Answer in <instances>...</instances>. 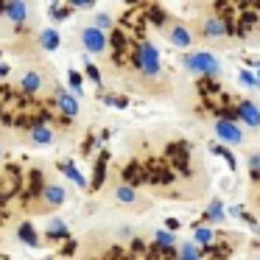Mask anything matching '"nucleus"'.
Returning <instances> with one entry per match:
<instances>
[{"label": "nucleus", "mask_w": 260, "mask_h": 260, "mask_svg": "<svg viewBox=\"0 0 260 260\" xmlns=\"http://www.w3.org/2000/svg\"><path fill=\"white\" fill-rule=\"evenodd\" d=\"M146 179L148 182H159V185H168V182H174V171L165 168L159 159H151V162L146 165Z\"/></svg>", "instance_id": "obj_9"}, {"label": "nucleus", "mask_w": 260, "mask_h": 260, "mask_svg": "<svg viewBox=\"0 0 260 260\" xmlns=\"http://www.w3.org/2000/svg\"><path fill=\"white\" fill-rule=\"evenodd\" d=\"M132 62H135V68L140 70L143 76H148V79H157L159 70H162V68H159V51L154 48V42H148V40L137 42Z\"/></svg>", "instance_id": "obj_1"}, {"label": "nucleus", "mask_w": 260, "mask_h": 260, "mask_svg": "<svg viewBox=\"0 0 260 260\" xmlns=\"http://www.w3.org/2000/svg\"><path fill=\"white\" fill-rule=\"evenodd\" d=\"M174 243H176L174 232H168V230H159V232H157V246H159V249H168V252H174Z\"/></svg>", "instance_id": "obj_27"}, {"label": "nucleus", "mask_w": 260, "mask_h": 260, "mask_svg": "<svg viewBox=\"0 0 260 260\" xmlns=\"http://www.w3.org/2000/svg\"><path fill=\"white\" fill-rule=\"evenodd\" d=\"M53 101H56V107L62 109L64 115H70V118H76V115H79V101H76V98L64 90V87H56V90H53Z\"/></svg>", "instance_id": "obj_10"}, {"label": "nucleus", "mask_w": 260, "mask_h": 260, "mask_svg": "<svg viewBox=\"0 0 260 260\" xmlns=\"http://www.w3.org/2000/svg\"><path fill=\"white\" fill-rule=\"evenodd\" d=\"M254 79H257V84H260V62H257V76H254Z\"/></svg>", "instance_id": "obj_39"}, {"label": "nucleus", "mask_w": 260, "mask_h": 260, "mask_svg": "<svg viewBox=\"0 0 260 260\" xmlns=\"http://www.w3.org/2000/svg\"><path fill=\"white\" fill-rule=\"evenodd\" d=\"M213 241H215V232L213 230H207V226H196V232H193V243H196L199 249L210 246Z\"/></svg>", "instance_id": "obj_19"}, {"label": "nucleus", "mask_w": 260, "mask_h": 260, "mask_svg": "<svg viewBox=\"0 0 260 260\" xmlns=\"http://www.w3.org/2000/svg\"><path fill=\"white\" fill-rule=\"evenodd\" d=\"M210 151L218 154V157L226 162V168H230V171H235V168H238V162H235V157H232V151H230V148H224L221 143H210Z\"/></svg>", "instance_id": "obj_20"}, {"label": "nucleus", "mask_w": 260, "mask_h": 260, "mask_svg": "<svg viewBox=\"0 0 260 260\" xmlns=\"http://www.w3.org/2000/svg\"><path fill=\"white\" fill-rule=\"evenodd\" d=\"M42 199H45L48 207H62L64 199H68V193H64V187L59 185L56 179H48L45 185H42Z\"/></svg>", "instance_id": "obj_8"}, {"label": "nucleus", "mask_w": 260, "mask_h": 260, "mask_svg": "<svg viewBox=\"0 0 260 260\" xmlns=\"http://www.w3.org/2000/svg\"><path fill=\"white\" fill-rule=\"evenodd\" d=\"M68 81H70V87H73L76 92H81V76L76 73V70H70V73H68Z\"/></svg>", "instance_id": "obj_34"}, {"label": "nucleus", "mask_w": 260, "mask_h": 260, "mask_svg": "<svg viewBox=\"0 0 260 260\" xmlns=\"http://www.w3.org/2000/svg\"><path fill=\"white\" fill-rule=\"evenodd\" d=\"M202 254H207L210 260H224L232 254V246L230 243H221V246H213V243H210V246H202Z\"/></svg>", "instance_id": "obj_17"}, {"label": "nucleus", "mask_w": 260, "mask_h": 260, "mask_svg": "<svg viewBox=\"0 0 260 260\" xmlns=\"http://www.w3.org/2000/svg\"><path fill=\"white\" fill-rule=\"evenodd\" d=\"M104 101H107L109 107H120V109H123L126 104H129V101H126V98H120V95H107V98H104Z\"/></svg>", "instance_id": "obj_36"}, {"label": "nucleus", "mask_w": 260, "mask_h": 260, "mask_svg": "<svg viewBox=\"0 0 260 260\" xmlns=\"http://www.w3.org/2000/svg\"><path fill=\"white\" fill-rule=\"evenodd\" d=\"M59 168H62V174H64V176H70V179H73V182H76V185H79V187H87V179H84V176L79 174V168H76L73 162H62V165H59Z\"/></svg>", "instance_id": "obj_23"}, {"label": "nucleus", "mask_w": 260, "mask_h": 260, "mask_svg": "<svg viewBox=\"0 0 260 260\" xmlns=\"http://www.w3.org/2000/svg\"><path fill=\"white\" fill-rule=\"evenodd\" d=\"M115 199H118L120 204H135V202H137V193H135V187L120 185L118 190H115Z\"/></svg>", "instance_id": "obj_24"}, {"label": "nucleus", "mask_w": 260, "mask_h": 260, "mask_svg": "<svg viewBox=\"0 0 260 260\" xmlns=\"http://www.w3.org/2000/svg\"><path fill=\"white\" fill-rule=\"evenodd\" d=\"M185 68L190 70V73H202V76H210V79H215V76L221 73V62L207 51H199V53L185 56Z\"/></svg>", "instance_id": "obj_2"}, {"label": "nucleus", "mask_w": 260, "mask_h": 260, "mask_svg": "<svg viewBox=\"0 0 260 260\" xmlns=\"http://www.w3.org/2000/svg\"><path fill=\"white\" fill-rule=\"evenodd\" d=\"M112 25H115V20L109 17V14H98V17H95V25H92V28H98V31L104 34V31L112 28Z\"/></svg>", "instance_id": "obj_31"}, {"label": "nucleus", "mask_w": 260, "mask_h": 260, "mask_svg": "<svg viewBox=\"0 0 260 260\" xmlns=\"http://www.w3.org/2000/svg\"><path fill=\"white\" fill-rule=\"evenodd\" d=\"M238 79H241V84H246V87H252V90H257V79H254L252 73H249V70H241V73H238Z\"/></svg>", "instance_id": "obj_33"}, {"label": "nucleus", "mask_w": 260, "mask_h": 260, "mask_svg": "<svg viewBox=\"0 0 260 260\" xmlns=\"http://www.w3.org/2000/svg\"><path fill=\"white\" fill-rule=\"evenodd\" d=\"M87 76H90V79L92 81H95V84H101V73H98V68H95V64H92V62H87Z\"/></svg>", "instance_id": "obj_35"}, {"label": "nucleus", "mask_w": 260, "mask_h": 260, "mask_svg": "<svg viewBox=\"0 0 260 260\" xmlns=\"http://www.w3.org/2000/svg\"><path fill=\"white\" fill-rule=\"evenodd\" d=\"M9 73V64H3V62H0V76H6Z\"/></svg>", "instance_id": "obj_38"}, {"label": "nucleus", "mask_w": 260, "mask_h": 260, "mask_svg": "<svg viewBox=\"0 0 260 260\" xmlns=\"http://www.w3.org/2000/svg\"><path fill=\"white\" fill-rule=\"evenodd\" d=\"M40 45L45 48V51H56V48H59V34L53 28L42 31V34H40Z\"/></svg>", "instance_id": "obj_22"}, {"label": "nucleus", "mask_w": 260, "mask_h": 260, "mask_svg": "<svg viewBox=\"0 0 260 260\" xmlns=\"http://www.w3.org/2000/svg\"><path fill=\"white\" fill-rule=\"evenodd\" d=\"M179 260H202V249L196 243H182L179 246Z\"/></svg>", "instance_id": "obj_26"}, {"label": "nucleus", "mask_w": 260, "mask_h": 260, "mask_svg": "<svg viewBox=\"0 0 260 260\" xmlns=\"http://www.w3.org/2000/svg\"><path fill=\"white\" fill-rule=\"evenodd\" d=\"M215 137L230 146H241L243 143V132L238 126V120H226V118H218L215 120Z\"/></svg>", "instance_id": "obj_4"}, {"label": "nucleus", "mask_w": 260, "mask_h": 260, "mask_svg": "<svg viewBox=\"0 0 260 260\" xmlns=\"http://www.w3.org/2000/svg\"><path fill=\"white\" fill-rule=\"evenodd\" d=\"M230 213H232V215H238V218H243V221H246V224H249V226H252V230H254V232H257V230H260V226H257V221H254V218H252V215H249V213H246V210H243V207H232V210H230Z\"/></svg>", "instance_id": "obj_30"}, {"label": "nucleus", "mask_w": 260, "mask_h": 260, "mask_svg": "<svg viewBox=\"0 0 260 260\" xmlns=\"http://www.w3.org/2000/svg\"><path fill=\"white\" fill-rule=\"evenodd\" d=\"M107 159H109V154L101 151V157H98V162H95V179H92V190H98V187H101L104 174H107Z\"/></svg>", "instance_id": "obj_21"}, {"label": "nucleus", "mask_w": 260, "mask_h": 260, "mask_svg": "<svg viewBox=\"0 0 260 260\" xmlns=\"http://www.w3.org/2000/svg\"><path fill=\"white\" fill-rule=\"evenodd\" d=\"M81 42H84V48L90 53H104L109 48V40H107V34H101L98 28H92V25H87L84 31H81Z\"/></svg>", "instance_id": "obj_5"}, {"label": "nucleus", "mask_w": 260, "mask_h": 260, "mask_svg": "<svg viewBox=\"0 0 260 260\" xmlns=\"http://www.w3.org/2000/svg\"><path fill=\"white\" fill-rule=\"evenodd\" d=\"M235 118L243 120L246 126H252V129H257L260 126V107L252 101H238L235 104Z\"/></svg>", "instance_id": "obj_7"}, {"label": "nucleus", "mask_w": 260, "mask_h": 260, "mask_svg": "<svg viewBox=\"0 0 260 260\" xmlns=\"http://www.w3.org/2000/svg\"><path fill=\"white\" fill-rule=\"evenodd\" d=\"M0 14H6L14 25H23L28 17V6L25 3H0Z\"/></svg>", "instance_id": "obj_11"}, {"label": "nucleus", "mask_w": 260, "mask_h": 260, "mask_svg": "<svg viewBox=\"0 0 260 260\" xmlns=\"http://www.w3.org/2000/svg\"><path fill=\"white\" fill-rule=\"evenodd\" d=\"M53 129L48 123H37V126H31V132H28V140L31 143H37V146H48V143H53Z\"/></svg>", "instance_id": "obj_13"}, {"label": "nucleus", "mask_w": 260, "mask_h": 260, "mask_svg": "<svg viewBox=\"0 0 260 260\" xmlns=\"http://www.w3.org/2000/svg\"><path fill=\"white\" fill-rule=\"evenodd\" d=\"M168 37H171V42H174L176 48H190V45H193L190 28H187V25H182V23H174V25H171Z\"/></svg>", "instance_id": "obj_12"}, {"label": "nucleus", "mask_w": 260, "mask_h": 260, "mask_svg": "<svg viewBox=\"0 0 260 260\" xmlns=\"http://www.w3.org/2000/svg\"><path fill=\"white\" fill-rule=\"evenodd\" d=\"M20 87H23V92L34 95V92H40V90H45V87H48V79H45V73H42L40 68H31V70H25V73H23Z\"/></svg>", "instance_id": "obj_6"}, {"label": "nucleus", "mask_w": 260, "mask_h": 260, "mask_svg": "<svg viewBox=\"0 0 260 260\" xmlns=\"http://www.w3.org/2000/svg\"><path fill=\"white\" fill-rule=\"evenodd\" d=\"M249 176H252V182H260V154L249 157Z\"/></svg>", "instance_id": "obj_28"}, {"label": "nucleus", "mask_w": 260, "mask_h": 260, "mask_svg": "<svg viewBox=\"0 0 260 260\" xmlns=\"http://www.w3.org/2000/svg\"><path fill=\"white\" fill-rule=\"evenodd\" d=\"M45 235H48V238H68L70 230H68V224H64L62 218H51V221L45 224Z\"/></svg>", "instance_id": "obj_16"}, {"label": "nucleus", "mask_w": 260, "mask_h": 260, "mask_svg": "<svg viewBox=\"0 0 260 260\" xmlns=\"http://www.w3.org/2000/svg\"><path fill=\"white\" fill-rule=\"evenodd\" d=\"M123 179H126V185H140V182H148L146 179V168L143 165H137V162H129L123 168Z\"/></svg>", "instance_id": "obj_15"}, {"label": "nucleus", "mask_w": 260, "mask_h": 260, "mask_svg": "<svg viewBox=\"0 0 260 260\" xmlns=\"http://www.w3.org/2000/svg\"><path fill=\"white\" fill-rule=\"evenodd\" d=\"M202 31H204V37H226V23L218 17V14H213V17L204 20Z\"/></svg>", "instance_id": "obj_14"}, {"label": "nucleus", "mask_w": 260, "mask_h": 260, "mask_svg": "<svg viewBox=\"0 0 260 260\" xmlns=\"http://www.w3.org/2000/svg\"><path fill=\"white\" fill-rule=\"evenodd\" d=\"M0 159H3V148H0Z\"/></svg>", "instance_id": "obj_40"}, {"label": "nucleus", "mask_w": 260, "mask_h": 260, "mask_svg": "<svg viewBox=\"0 0 260 260\" xmlns=\"http://www.w3.org/2000/svg\"><path fill=\"white\" fill-rule=\"evenodd\" d=\"M168 162H171V168H179L182 174H187L190 171V146H187L185 140H179V143H171L168 146Z\"/></svg>", "instance_id": "obj_3"}, {"label": "nucleus", "mask_w": 260, "mask_h": 260, "mask_svg": "<svg viewBox=\"0 0 260 260\" xmlns=\"http://www.w3.org/2000/svg\"><path fill=\"white\" fill-rule=\"evenodd\" d=\"M146 14L151 17L154 25H162V23H165V12H162L159 6H146Z\"/></svg>", "instance_id": "obj_29"}, {"label": "nucleus", "mask_w": 260, "mask_h": 260, "mask_svg": "<svg viewBox=\"0 0 260 260\" xmlns=\"http://www.w3.org/2000/svg\"><path fill=\"white\" fill-rule=\"evenodd\" d=\"M17 235H20V241H25L28 246H40V238H37V232H34V226H31V221H23V224L17 226Z\"/></svg>", "instance_id": "obj_18"}, {"label": "nucleus", "mask_w": 260, "mask_h": 260, "mask_svg": "<svg viewBox=\"0 0 260 260\" xmlns=\"http://www.w3.org/2000/svg\"><path fill=\"white\" fill-rule=\"evenodd\" d=\"M51 14H53V20H59V23H62V20L70 14V6H59V3H51Z\"/></svg>", "instance_id": "obj_32"}, {"label": "nucleus", "mask_w": 260, "mask_h": 260, "mask_svg": "<svg viewBox=\"0 0 260 260\" xmlns=\"http://www.w3.org/2000/svg\"><path fill=\"white\" fill-rule=\"evenodd\" d=\"M202 221H224V204L215 199V202L207 207V213L202 215Z\"/></svg>", "instance_id": "obj_25"}, {"label": "nucleus", "mask_w": 260, "mask_h": 260, "mask_svg": "<svg viewBox=\"0 0 260 260\" xmlns=\"http://www.w3.org/2000/svg\"><path fill=\"white\" fill-rule=\"evenodd\" d=\"M176 226H179V221H176V218H168V232H174Z\"/></svg>", "instance_id": "obj_37"}]
</instances>
